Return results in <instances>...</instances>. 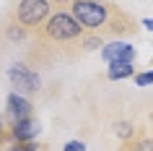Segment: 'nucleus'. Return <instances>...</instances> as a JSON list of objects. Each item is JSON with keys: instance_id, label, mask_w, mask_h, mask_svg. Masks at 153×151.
<instances>
[{"instance_id": "1", "label": "nucleus", "mask_w": 153, "mask_h": 151, "mask_svg": "<svg viewBox=\"0 0 153 151\" xmlns=\"http://www.w3.org/2000/svg\"><path fill=\"white\" fill-rule=\"evenodd\" d=\"M83 32L104 37H132L140 32V21L132 13L122 11L112 0H70L68 11Z\"/></svg>"}, {"instance_id": "2", "label": "nucleus", "mask_w": 153, "mask_h": 151, "mask_svg": "<svg viewBox=\"0 0 153 151\" xmlns=\"http://www.w3.org/2000/svg\"><path fill=\"white\" fill-rule=\"evenodd\" d=\"M83 29L78 26V21L68 13V11H55L49 13L47 21L42 26H36L31 32L34 42H36V50L29 52V60L31 63H42V65H49L55 63L60 55L65 57H73V44L81 47V37H83Z\"/></svg>"}, {"instance_id": "3", "label": "nucleus", "mask_w": 153, "mask_h": 151, "mask_svg": "<svg viewBox=\"0 0 153 151\" xmlns=\"http://www.w3.org/2000/svg\"><path fill=\"white\" fill-rule=\"evenodd\" d=\"M49 13H52V5L47 0H18L10 11V21L21 24L26 32H34L36 26L47 21Z\"/></svg>"}, {"instance_id": "4", "label": "nucleus", "mask_w": 153, "mask_h": 151, "mask_svg": "<svg viewBox=\"0 0 153 151\" xmlns=\"http://www.w3.org/2000/svg\"><path fill=\"white\" fill-rule=\"evenodd\" d=\"M8 81H10V86L16 89V94H24V96L36 94L42 86L39 73L34 71L29 63H13L8 68Z\"/></svg>"}, {"instance_id": "5", "label": "nucleus", "mask_w": 153, "mask_h": 151, "mask_svg": "<svg viewBox=\"0 0 153 151\" xmlns=\"http://www.w3.org/2000/svg\"><path fill=\"white\" fill-rule=\"evenodd\" d=\"M34 117V104L29 96L24 94H16V91H10L8 99H5V112H3V120H5V125H16V122H24V120Z\"/></svg>"}, {"instance_id": "6", "label": "nucleus", "mask_w": 153, "mask_h": 151, "mask_svg": "<svg viewBox=\"0 0 153 151\" xmlns=\"http://www.w3.org/2000/svg\"><path fill=\"white\" fill-rule=\"evenodd\" d=\"M101 60L106 63H132L135 60V47L127 42H112L101 47Z\"/></svg>"}, {"instance_id": "7", "label": "nucleus", "mask_w": 153, "mask_h": 151, "mask_svg": "<svg viewBox=\"0 0 153 151\" xmlns=\"http://www.w3.org/2000/svg\"><path fill=\"white\" fill-rule=\"evenodd\" d=\"M39 120L36 117H29L24 122H16V125L8 128V141H36L39 135Z\"/></svg>"}, {"instance_id": "8", "label": "nucleus", "mask_w": 153, "mask_h": 151, "mask_svg": "<svg viewBox=\"0 0 153 151\" xmlns=\"http://www.w3.org/2000/svg\"><path fill=\"white\" fill-rule=\"evenodd\" d=\"M122 151H153V138L145 130H135L130 141L122 143Z\"/></svg>"}, {"instance_id": "9", "label": "nucleus", "mask_w": 153, "mask_h": 151, "mask_svg": "<svg viewBox=\"0 0 153 151\" xmlns=\"http://www.w3.org/2000/svg\"><path fill=\"white\" fill-rule=\"evenodd\" d=\"M3 37H5V39L8 42H16V44H24L26 39H29V37H31V32H26L24 26L21 24H16V21H5V26H3Z\"/></svg>"}, {"instance_id": "10", "label": "nucleus", "mask_w": 153, "mask_h": 151, "mask_svg": "<svg viewBox=\"0 0 153 151\" xmlns=\"http://www.w3.org/2000/svg\"><path fill=\"white\" fill-rule=\"evenodd\" d=\"M135 76V65L132 63H109V71H106V78L109 81H125Z\"/></svg>"}, {"instance_id": "11", "label": "nucleus", "mask_w": 153, "mask_h": 151, "mask_svg": "<svg viewBox=\"0 0 153 151\" xmlns=\"http://www.w3.org/2000/svg\"><path fill=\"white\" fill-rule=\"evenodd\" d=\"M135 130H137V128L132 125L130 120H122V122H114V135H117V138H120L122 143H125V141H130V138L135 135Z\"/></svg>"}, {"instance_id": "12", "label": "nucleus", "mask_w": 153, "mask_h": 151, "mask_svg": "<svg viewBox=\"0 0 153 151\" xmlns=\"http://www.w3.org/2000/svg\"><path fill=\"white\" fill-rule=\"evenodd\" d=\"M5 151H42V146L36 141H10Z\"/></svg>"}, {"instance_id": "13", "label": "nucleus", "mask_w": 153, "mask_h": 151, "mask_svg": "<svg viewBox=\"0 0 153 151\" xmlns=\"http://www.w3.org/2000/svg\"><path fill=\"white\" fill-rule=\"evenodd\" d=\"M132 78H135V83H137V86H151V83H153V71H145V73H135Z\"/></svg>"}, {"instance_id": "14", "label": "nucleus", "mask_w": 153, "mask_h": 151, "mask_svg": "<svg viewBox=\"0 0 153 151\" xmlns=\"http://www.w3.org/2000/svg\"><path fill=\"white\" fill-rule=\"evenodd\" d=\"M8 143V125H5V120H3V115H0V149Z\"/></svg>"}, {"instance_id": "15", "label": "nucleus", "mask_w": 153, "mask_h": 151, "mask_svg": "<svg viewBox=\"0 0 153 151\" xmlns=\"http://www.w3.org/2000/svg\"><path fill=\"white\" fill-rule=\"evenodd\" d=\"M65 151H86V143L83 141H70V143H65Z\"/></svg>"}, {"instance_id": "16", "label": "nucleus", "mask_w": 153, "mask_h": 151, "mask_svg": "<svg viewBox=\"0 0 153 151\" xmlns=\"http://www.w3.org/2000/svg\"><path fill=\"white\" fill-rule=\"evenodd\" d=\"M47 3L52 5V8H57V11L62 8V5H70V0H47Z\"/></svg>"}, {"instance_id": "17", "label": "nucleus", "mask_w": 153, "mask_h": 151, "mask_svg": "<svg viewBox=\"0 0 153 151\" xmlns=\"http://www.w3.org/2000/svg\"><path fill=\"white\" fill-rule=\"evenodd\" d=\"M143 26L148 29V32H153V18H143Z\"/></svg>"}, {"instance_id": "18", "label": "nucleus", "mask_w": 153, "mask_h": 151, "mask_svg": "<svg viewBox=\"0 0 153 151\" xmlns=\"http://www.w3.org/2000/svg\"><path fill=\"white\" fill-rule=\"evenodd\" d=\"M151 138H153V115H151Z\"/></svg>"}]
</instances>
